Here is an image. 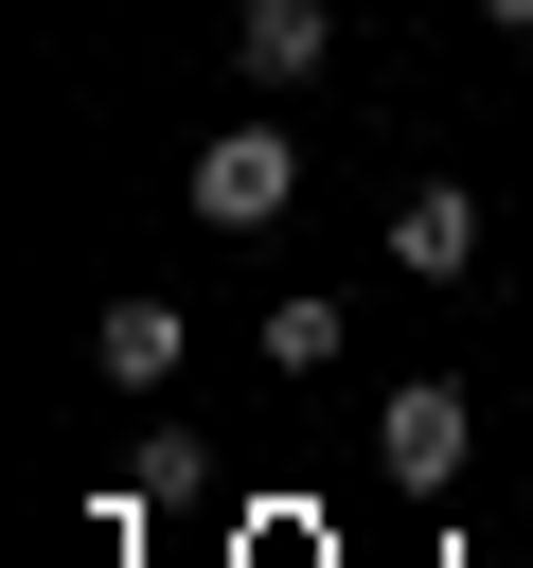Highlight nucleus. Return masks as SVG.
I'll return each mask as SVG.
<instances>
[{"instance_id":"obj_6","label":"nucleus","mask_w":533,"mask_h":568,"mask_svg":"<svg viewBox=\"0 0 533 568\" xmlns=\"http://www.w3.org/2000/svg\"><path fill=\"white\" fill-rule=\"evenodd\" d=\"M338 337H355L338 302H266V373H338Z\"/></svg>"},{"instance_id":"obj_7","label":"nucleus","mask_w":533,"mask_h":568,"mask_svg":"<svg viewBox=\"0 0 533 568\" xmlns=\"http://www.w3.org/2000/svg\"><path fill=\"white\" fill-rule=\"evenodd\" d=\"M480 18H515V36H533V0H480Z\"/></svg>"},{"instance_id":"obj_3","label":"nucleus","mask_w":533,"mask_h":568,"mask_svg":"<svg viewBox=\"0 0 533 568\" xmlns=\"http://www.w3.org/2000/svg\"><path fill=\"white\" fill-rule=\"evenodd\" d=\"M391 266H409V284H462V266H480V195H462V178H409V195H391Z\"/></svg>"},{"instance_id":"obj_4","label":"nucleus","mask_w":533,"mask_h":568,"mask_svg":"<svg viewBox=\"0 0 533 568\" xmlns=\"http://www.w3.org/2000/svg\"><path fill=\"white\" fill-rule=\"evenodd\" d=\"M320 53H338V18H320V0H249V18H231V71H249V89H302Z\"/></svg>"},{"instance_id":"obj_1","label":"nucleus","mask_w":533,"mask_h":568,"mask_svg":"<svg viewBox=\"0 0 533 568\" xmlns=\"http://www.w3.org/2000/svg\"><path fill=\"white\" fill-rule=\"evenodd\" d=\"M178 195H195V231H266V213L302 195V142H284L266 106H249L231 142H195V178H178Z\"/></svg>"},{"instance_id":"obj_5","label":"nucleus","mask_w":533,"mask_h":568,"mask_svg":"<svg viewBox=\"0 0 533 568\" xmlns=\"http://www.w3.org/2000/svg\"><path fill=\"white\" fill-rule=\"evenodd\" d=\"M89 355H107V390H160V373H178V302H107Z\"/></svg>"},{"instance_id":"obj_2","label":"nucleus","mask_w":533,"mask_h":568,"mask_svg":"<svg viewBox=\"0 0 533 568\" xmlns=\"http://www.w3.org/2000/svg\"><path fill=\"white\" fill-rule=\"evenodd\" d=\"M373 444H391V479H409V497H444V479H462V444H480V408H462V390H444V373H409V390H391V426H373Z\"/></svg>"}]
</instances>
